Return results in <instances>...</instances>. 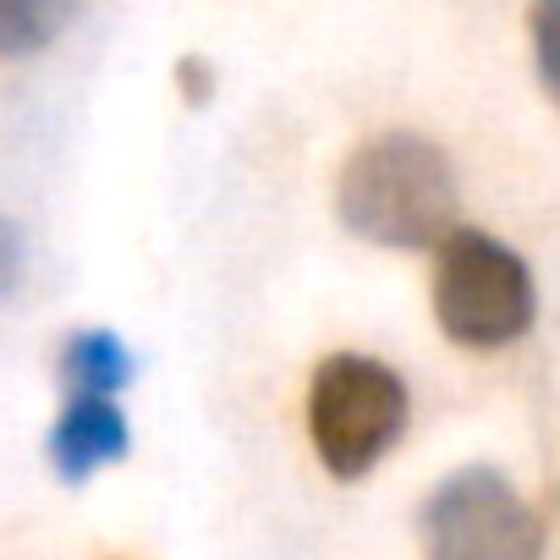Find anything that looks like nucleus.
<instances>
[{
	"label": "nucleus",
	"mask_w": 560,
	"mask_h": 560,
	"mask_svg": "<svg viewBox=\"0 0 560 560\" xmlns=\"http://www.w3.org/2000/svg\"><path fill=\"white\" fill-rule=\"evenodd\" d=\"M407 429V385L390 363L330 352L308 385V440L330 478H363Z\"/></svg>",
	"instance_id": "obj_3"
},
{
	"label": "nucleus",
	"mask_w": 560,
	"mask_h": 560,
	"mask_svg": "<svg viewBox=\"0 0 560 560\" xmlns=\"http://www.w3.org/2000/svg\"><path fill=\"white\" fill-rule=\"evenodd\" d=\"M18 280H23V236L7 214H0V298H12Z\"/></svg>",
	"instance_id": "obj_9"
},
{
	"label": "nucleus",
	"mask_w": 560,
	"mask_h": 560,
	"mask_svg": "<svg viewBox=\"0 0 560 560\" xmlns=\"http://www.w3.org/2000/svg\"><path fill=\"white\" fill-rule=\"evenodd\" d=\"M67 23L72 7H56V0H0V61L39 56Z\"/></svg>",
	"instance_id": "obj_7"
},
{
	"label": "nucleus",
	"mask_w": 560,
	"mask_h": 560,
	"mask_svg": "<svg viewBox=\"0 0 560 560\" xmlns=\"http://www.w3.org/2000/svg\"><path fill=\"white\" fill-rule=\"evenodd\" d=\"M423 560H544V522L500 467H456L418 511Z\"/></svg>",
	"instance_id": "obj_4"
},
{
	"label": "nucleus",
	"mask_w": 560,
	"mask_h": 560,
	"mask_svg": "<svg viewBox=\"0 0 560 560\" xmlns=\"http://www.w3.org/2000/svg\"><path fill=\"white\" fill-rule=\"evenodd\" d=\"M533 56H538V78H544L549 100L560 105V0L533 7Z\"/></svg>",
	"instance_id": "obj_8"
},
{
	"label": "nucleus",
	"mask_w": 560,
	"mask_h": 560,
	"mask_svg": "<svg viewBox=\"0 0 560 560\" xmlns=\"http://www.w3.org/2000/svg\"><path fill=\"white\" fill-rule=\"evenodd\" d=\"M336 214L374 247H440L462 225V187L440 143L380 132L358 143L336 176Z\"/></svg>",
	"instance_id": "obj_1"
},
{
	"label": "nucleus",
	"mask_w": 560,
	"mask_h": 560,
	"mask_svg": "<svg viewBox=\"0 0 560 560\" xmlns=\"http://www.w3.org/2000/svg\"><path fill=\"white\" fill-rule=\"evenodd\" d=\"M132 445V429L116 401H67V412L50 429V467L67 483H83L89 472L121 462Z\"/></svg>",
	"instance_id": "obj_5"
},
{
	"label": "nucleus",
	"mask_w": 560,
	"mask_h": 560,
	"mask_svg": "<svg viewBox=\"0 0 560 560\" xmlns=\"http://www.w3.org/2000/svg\"><path fill=\"white\" fill-rule=\"evenodd\" d=\"M538 292L527 264L489 231L462 225L434 247V319L456 347L494 352L533 330Z\"/></svg>",
	"instance_id": "obj_2"
},
{
	"label": "nucleus",
	"mask_w": 560,
	"mask_h": 560,
	"mask_svg": "<svg viewBox=\"0 0 560 560\" xmlns=\"http://www.w3.org/2000/svg\"><path fill=\"white\" fill-rule=\"evenodd\" d=\"M176 78H182V94H187L192 105H203V100H209V89H214V72H209L198 56H187V61L176 67Z\"/></svg>",
	"instance_id": "obj_10"
},
{
	"label": "nucleus",
	"mask_w": 560,
	"mask_h": 560,
	"mask_svg": "<svg viewBox=\"0 0 560 560\" xmlns=\"http://www.w3.org/2000/svg\"><path fill=\"white\" fill-rule=\"evenodd\" d=\"M132 380V352L110 330H78L61 347V385L72 401H110Z\"/></svg>",
	"instance_id": "obj_6"
}]
</instances>
